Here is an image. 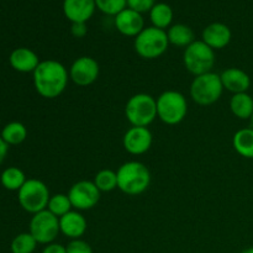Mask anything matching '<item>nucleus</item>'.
Instances as JSON below:
<instances>
[{
  "label": "nucleus",
  "instance_id": "nucleus-1",
  "mask_svg": "<svg viewBox=\"0 0 253 253\" xmlns=\"http://www.w3.org/2000/svg\"><path fill=\"white\" fill-rule=\"evenodd\" d=\"M32 76L35 89L44 99L58 98L64 93L69 82L68 69L56 59L40 62Z\"/></svg>",
  "mask_w": 253,
  "mask_h": 253
},
{
  "label": "nucleus",
  "instance_id": "nucleus-2",
  "mask_svg": "<svg viewBox=\"0 0 253 253\" xmlns=\"http://www.w3.org/2000/svg\"><path fill=\"white\" fill-rule=\"evenodd\" d=\"M118 189L135 197L145 193L151 184V173L147 166L138 161H128L116 170Z\"/></svg>",
  "mask_w": 253,
  "mask_h": 253
},
{
  "label": "nucleus",
  "instance_id": "nucleus-3",
  "mask_svg": "<svg viewBox=\"0 0 253 253\" xmlns=\"http://www.w3.org/2000/svg\"><path fill=\"white\" fill-rule=\"evenodd\" d=\"M135 51L141 58L156 59L167 52L169 47V41L167 37V31L157 29L155 26L145 27L133 41Z\"/></svg>",
  "mask_w": 253,
  "mask_h": 253
},
{
  "label": "nucleus",
  "instance_id": "nucleus-4",
  "mask_svg": "<svg viewBox=\"0 0 253 253\" xmlns=\"http://www.w3.org/2000/svg\"><path fill=\"white\" fill-rule=\"evenodd\" d=\"M125 116L131 126L148 127L157 119V101L150 94H135L126 103Z\"/></svg>",
  "mask_w": 253,
  "mask_h": 253
},
{
  "label": "nucleus",
  "instance_id": "nucleus-5",
  "mask_svg": "<svg viewBox=\"0 0 253 253\" xmlns=\"http://www.w3.org/2000/svg\"><path fill=\"white\" fill-rule=\"evenodd\" d=\"M157 118L166 125H178L188 114V101L184 94L177 90H166L156 99Z\"/></svg>",
  "mask_w": 253,
  "mask_h": 253
},
{
  "label": "nucleus",
  "instance_id": "nucleus-6",
  "mask_svg": "<svg viewBox=\"0 0 253 253\" xmlns=\"http://www.w3.org/2000/svg\"><path fill=\"white\" fill-rule=\"evenodd\" d=\"M222 91L224 86L220 74L214 72L194 77L189 89L192 100L202 106H209L216 103L221 98Z\"/></svg>",
  "mask_w": 253,
  "mask_h": 253
},
{
  "label": "nucleus",
  "instance_id": "nucleus-7",
  "mask_svg": "<svg viewBox=\"0 0 253 253\" xmlns=\"http://www.w3.org/2000/svg\"><path fill=\"white\" fill-rule=\"evenodd\" d=\"M215 61V51L203 40H195L192 44L184 48L183 63L187 71L194 77L212 72Z\"/></svg>",
  "mask_w": 253,
  "mask_h": 253
},
{
  "label": "nucleus",
  "instance_id": "nucleus-8",
  "mask_svg": "<svg viewBox=\"0 0 253 253\" xmlns=\"http://www.w3.org/2000/svg\"><path fill=\"white\" fill-rule=\"evenodd\" d=\"M51 198L48 187L40 179H27L25 184L17 192L19 204L25 211L36 214L47 209L48 200Z\"/></svg>",
  "mask_w": 253,
  "mask_h": 253
},
{
  "label": "nucleus",
  "instance_id": "nucleus-9",
  "mask_svg": "<svg viewBox=\"0 0 253 253\" xmlns=\"http://www.w3.org/2000/svg\"><path fill=\"white\" fill-rule=\"evenodd\" d=\"M29 232L40 245L53 244L61 234L59 217L54 216L48 210H42L32 215L29 225Z\"/></svg>",
  "mask_w": 253,
  "mask_h": 253
},
{
  "label": "nucleus",
  "instance_id": "nucleus-10",
  "mask_svg": "<svg viewBox=\"0 0 253 253\" xmlns=\"http://www.w3.org/2000/svg\"><path fill=\"white\" fill-rule=\"evenodd\" d=\"M100 190L90 180H79L74 183L68 192L72 207L78 211L93 209L100 200Z\"/></svg>",
  "mask_w": 253,
  "mask_h": 253
},
{
  "label": "nucleus",
  "instance_id": "nucleus-11",
  "mask_svg": "<svg viewBox=\"0 0 253 253\" xmlns=\"http://www.w3.org/2000/svg\"><path fill=\"white\" fill-rule=\"evenodd\" d=\"M69 79L78 86H88L95 83L99 78L100 67L96 59L89 56L77 58L69 67Z\"/></svg>",
  "mask_w": 253,
  "mask_h": 253
},
{
  "label": "nucleus",
  "instance_id": "nucleus-12",
  "mask_svg": "<svg viewBox=\"0 0 253 253\" xmlns=\"http://www.w3.org/2000/svg\"><path fill=\"white\" fill-rule=\"evenodd\" d=\"M152 142L153 136L148 127L131 126L123 137L124 148L132 156H140L150 151Z\"/></svg>",
  "mask_w": 253,
  "mask_h": 253
},
{
  "label": "nucleus",
  "instance_id": "nucleus-13",
  "mask_svg": "<svg viewBox=\"0 0 253 253\" xmlns=\"http://www.w3.org/2000/svg\"><path fill=\"white\" fill-rule=\"evenodd\" d=\"M114 24L116 30L121 35L127 37H136L145 29V20L142 14L135 10L126 7L114 17Z\"/></svg>",
  "mask_w": 253,
  "mask_h": 253
},
{
  "label": "nucleus",
  "instance_id": "nucleus-14",
  "mask_svg": "<svg viewBox=\"0 0 253 253\" xmlns=\"http://www.w3.org/2000/svg\"><path fill=\"white\" fill-rule=\"evenodd\" d=\"M63 14L69 21L86 22L93 17L96 10L95 0H63Z\"/></svg>",
  "mask_w": 253,
  "mask_h": 253
},
{
  "label": "nucleus",
  "instance_id": "nucleus-15",
  "mask_svg": "<svg viewBox=\"0 0 253 253\" xmlns=\"http://www.w3.org/2000/svg\"><path fill=\"white\" fill-rule=\"evenodd\" d=\"M232 32L222 22H211L202 32V40L214 51L222 49L231 42Z\"/></svg>",
  "mask_w": 253,
  "mask_h": 253
},
{
  "label": "nucleus",
  "instance_id": "nucleus-16",
  "mask_svg": "<svg viewBox=\"0 0 253 253\" xmlns=\"http://www.w3.org/2000/svg\"><path fill=\"white\" fill-rule=\"evenodd\" d=\"M86 219L78 210H71L66 215L59 217V230L69 240L82 239L86 231Z\"/></svg>",
  "mask_w": 253,
  "mask_h": 253
},
{
  "label": "nucleus",
  "instance_id": "nucleus-17",
  "mask_svg": "<svg viewBox=\"0 0 253 253\" xmlns=\"http://www.w3.org/2000/svg\"><path fill=\"white\" fill-rule=\"evenodd\" d=\"M224 90L230 91L232 94L246 93L251 86V78L245 71L240 68H227L220 74Z\"/></svg>",
  "mask_w": 253,
  "mask_h": 253
},
{
  "label": "nucleus",
  "instance_id": "nucleus-18",
  "mask_svg": "<svg viewBox=\"0 0 253 253\" xmlns=\"http://www.w3.org/2000/svg\"><path fill=\"white\" fill-rule=\"evenodd\" d=\"M40 62L41 61L36 52L27 47L15 48L9 56V63L11 68L20 73H34Z\"/></svg>",
  "mask_w": 253,
  "mask_h": 253
},
{
  "label": "nucleus",
  "instance_id": "nucleus-19",
  "mask_svg": "<svg viewBox=\"0 0 253 253\" xmlns=\"http://www.w3.org/2000/svg\"><path fill=\"white\" fill-rule=\"evenodd\" d=\"M230 110L236 118L249 120L253 115V98L247 91L232 94L230 99Z\"/></svg>",
  "mask_w": 253,
  "mask_h": 253
},
{
  "label": "nucleus",
  "instance_id": "nucleus-20",
  "mask_svg": "<svg viewBox=\"0 0 253 253\" xmlns=\"http://www.w3.org/2000/svg\"><path fill=\"white\" fill-rule=\"evenodd\" d=\"M167 37L169 44L187 48L195 41L194 31L188 25L174 24L167 30Z\"/></svg>",
  "mask_w": 253,
  "mask_h": 253
},
{
  "label": "nucleus",
  "instance_id": "nucleus-21",
  "mask_svg": "<svg viewBox=\"0 0 253 253\" xmlns=\"http://www.w3.org/2000/svg\"><path fill=\"white\" fill-rule=\"evenodd\" d=\"M173 9L166 2H156L150 10V20L152 26L161 30H168L173 22Z\"/></svg>",
  "mask_w": 253,
  "mask_h": 253
},
{
  "label": "nucleus",
  "instance_id": "nucleus-22",
  "mask_svg": "<svg viewBox=\"0 0 253 253\" xmlns=\"http://www.w3.org/2000/svg\"><path fill=\"white\" fill-rule=\"evenodd\" d=\"M232 146L242 157L253 158V127H245L236 131L232 137Z\"/></svg>",
  "mask_w": 253,
  "mask_h": 253
},
{
  "label": "nucleus",
  "instance_id": "nucleus-23",
  "mask_svg": "<svg viewBox=\"0 0 253 253\" xmlns=\"http://www.w3.org/2000/svg\"><path fill=\"white\" fill-rule=\"evenodd\" d=\"M0 137L5 141L9 146H16L24 142L27 137L26 126L19 121H11L6 124L1 130Z\"/></svg>",
  "mask_w": 253,
  "mask_h": 253
},
{
  "label": "nucleus",
  "instance_id": "nucleus-24",
  "mask_svg": "<svg viewBox=\"0 0 253 253\" xmlns=\"http://www.w3.org/2000/svg\"><path fill=\"white\" fill-rule=\"evenodd\" d=\"M26 180L24 170L20 169L19 167H7L6 169L2 170L1 175H0L1 185L10 192H19L20 188L25 184Z\"/></svg>",
  "mask_w": 253,
  "mask_h": 253
},
{
  "label": "nucleus",
  "instance_id": "nucleus-25",
  "mask_svg": "<svg viewBox=\"0 0 253 253\" xmlns=\"http://www.w3.org/2000/svg\"><path fill=\"white\" fill-rule=\"evenodd\" d=\"M47 210L57 217L63 216L67 212L73 210L68 194L58 193V194L51 195V198L48 200V205H47Z\"/></svg>",
  "mask_w": 253,
  "mask_h": 253
},
{
  "label": "nucleus",
  "instance_id": "nucleus-26",
  "mask_svg": "<svg viewBox=\"0 0 253 253\" xmlns=\"http://www.w3.org/2000/svg\"><path fill=\"white\" fill-rule=\"evenodd\" d=\"M93 182L100 193L113 192L118 188V174L113 169H101L96 173Z\"/></svg>",
  "mask_w": 253,
  "mask_h": 253
},
{
  "label": "nucleus",
  "instance_id": "nucleus-27",
  "mask_svg": "<svg viewBox=\"0 0 253 253\" xmlns=\"http://www.w3.org/2000/svg\"><path fill=\"white\" fill-rule=\"evenodd\" d=\"M39 242L30 232H22L14 237L10 245L12 253H34Z\"/></svg>",
  "mask_w": 253,
  "mask_h": 253
},
{
  "label": "nucleus",
  "instance_id": "nucleus-28",
  "mask_svg": "<svg viewBox=\"0 0 253 253\" xmlns=\"http://www.w3.org/2000/svg\"><path fill=\"white\" fill-rule=\"evenodd\" d=\"M95 5L99 11L115 17L127 7V0H95Z\"/></svg>",
  "mask_w": 253,
  "mask_h": 253
},
{
  "label": "nucleus",
  "instance_id": "nucleus-29",
  "mask_svg": "<svg viewBox=\"0 0 253 253\" xmlns=\"http://www.w3.org/2000/svg\"><path fill=\"white\" fill-rule=\"evenodd\" d=\"M67 253H93V249L86 241L82 239L71 240L66 245Z\"/></svg>",
  "mask_w": 253,
  "mask_h": 253
},
{
  "label": "nucleus",
  "instance_id": "nucleus-30",
  "mask_svg": "<svg viewBox=\"0 0 253 253\" xmlns=\"http://www.w3.org/2000/svg\"><path fill=\"white\" fill-rule=\"evenodd\" d=\"M156 2H157L156 0H127V7L143 14V12H150Z\"/></svg>",
  "mask_w": 253,
  "mask_h": 253
},
{
  "label": "nucleus",
  "instance_id": "nucleus-31",
  "mask_svg": "<svg viewBox=\"0 0 253 253\" xmlns=\"http://www.w3.org/2000/svg\"><path fill=\"white\" fill-rule=\"evenodd\" d=\"M71 34L73 35L76 39H83V37L88 34L86 22H73L71 26Z\"/></svg>",
  "mask_w": 253,
  "mask_h": 253
},
{
  "label": "nucleus",
  "instance_id": "nucleus-32",
  "mask_svg": "<svg viewBox=\"0 0 253 253\" xmlns=\"http://www.w3.org/2000/svg\"><path fill=\"white\" fill-rule=\"evenodd\" d=\"M41 253H67V251H66V246L53 242V244L46 245Z\"/></svg>",
  "mask_w": 253,
  "mask_h": 253
},
{
  "label": "nucleus",
  "instance_id": "nucleus-33",
  "mask_svg": "<svg viewBox=\"0 0 253 253\" xmlns=\"http://www.w3.org/2000/svg\"><path fill=\"white\" fill-rule=\"evenodd\" d=\"M7 152H9V145L0 137V165L5 161Z\"/></svg>",
  "mask_w": 253,
  "mask_h": 253
},
{
  "label": "nucleus",
  "instance_id": "nucleus-34",
  "mask_svg": "<svg viewBox=\"0 0 253 253\" xmlns=\"http://www.w3.org/2000/svg\"><path fill=\"white\" fill-rule=\"evenodd\" d=\"M241 253H253V247H250V249H246L245 251H242Z\"/></svg>",
  "mask_w": 253,
  "mask_h": 253
},
{
  "label": "nucleus",
  "instance_id": "nucleus-35",
  "mask_svg": "<svg viewBox=\"0 0 253 253\" xmlns=\"http://www.w3.org/2000/svg\"><path fill=\"white\" fill-rule=\"evenodd\" d=\"M251 121H252V125H253V115H252V118H251Z\"/></svg>",
  "mask_w": 253,
  "mask_h": 253
}]
</instances>
